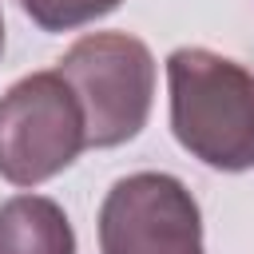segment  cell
I'll return each mask as SVG.
<instances>
[{
	"label": "cell",
	"mask_w": 254,
	"mask_h": 254,
	"mask_svg": "<svg viewBox=\"0 0 254 254\" xmlns=\"http://www.w3.org/2000/svg\"><path fill=\"white\" fill-rule=\"evenodd\" d=\"M171 131L190 159L238 175L254 167V71L210 48L167 56Z\"/></svg>",
	"instance_id": "1"
},
{
	"label": "cell",
	"mask_w": 254,
	"mask_h": 254,
	"mask_svg": "<svg viewBox=\"0 0 254 254\" xmlns=\"http://www.w3.org/2000/svg\"><path fill=\"white\" fill-rule=\"evenodd\" d=\"M87 123V147H119L147 127L155 103V56L139 36L87 32L75 40L56 67Z\"/></svg>",
	"instance_id": "2"
},
{
	"label": "cell",
	"mask_w": 254,
	"mask_h": 254,
	"mask_svg": "<svg viewBox=\"0 0 254 254\" xmlns=\"http://www.w3.org/2000/svg\"><path fill=\"white\" fill-rule=\"evenodd\" d=\"M87 147L83 107L60 71H32L0 95V179L40 187Z\"/></svg>",
	"instance_id": "3"
},
{
	"label": "cell",
	"mask_w": 254,
	"mask_h": 254,
	"mask_svg": "<svg viewBox=\"0 0 254 254\" xmlns=\"http://www.w3.org/2000/svg\"><path fill=\"white\" fill-rule=\"evenodd\" d=\"M103 254H206L202 214L187 183L163 171L119 179L99 206Z\"/></svg>",
	"instance_id": "4"
},
{
	"label": "cell",
	"mask_w": 254,
	"mask_h": 254,
	"mask_svg": "<svg viewBox=\"0 0 254 254\" xmlns=\"http://www.w3.org/2000/svg\"><path fill=\"white\" fill-rule=\"evenodd\" d=\"M0 254H75V230L64 206L44 194L0 202Z\"/></svg>",
	"instance_id": "5"
},
{
	"label": "cell",
	"mask_w": 254,
	"mask_h": 254,
	"mask_svg": "<svg viewBox=\"0 0 254 254\" xmlns=\"http://www.w3.org/2000/svg\"><path fill=\"white\" fill-rule=\"evenodd\" d=\"M16 4H20V12L36 28H44V32H71V28L103 20L123 0H16Z\"/></svg>",
	"instance_id": "6"
},
{
	"label": "cell",
	"mask_w": 254,
	"mask_h": 254,
	"mask_svg": "<svg viewBox=\"0 0 254 254\" xmlns=\"http://www.w3.org/2000/svg\"><path fill=\"white\" fill-rule=\"evenodd\" d=\"M0 52H4V16H0Z\"/></svg>",
	"instance_id": "7"
}]
</instances>
